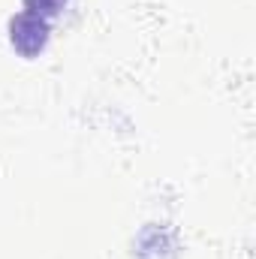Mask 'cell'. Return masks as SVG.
<instances>
[{
	"label": "cell",
	"mask_w": 256,
	"mask_h": 259,
	"mask_svg": "<svg viewBox=\"0 0 256 259\" xmlns=\"http://www.w3.org/2000/svg\"><path fill=\"white\" fill-rule=\"evenodd\" d=\"M9 42L18 55L36 58L49 46V21L33 12H18L9 21Z\"/></svg>",
	"instance_id": "obj_1"
},
{
	"label": "cell",
	"mask_w": 256,
	"mask_h": 259,
	"mask_svg": "<svg viewBox=\"0 0 256 259\" xmlns=\"http://www.w3.org/2000/svg\"><path fill=\"white\" fill-rule=\"evenodd\" d=\"M24 12H33V15H39V18H52V15H58L61 9L66 6V0H24Z\"/></svg>",
	"instance_id": "obj_2"
}]
</instances>
